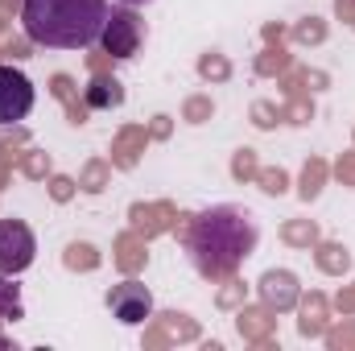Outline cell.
<instances>
[{
	"instance_id": "1",
	"label": "cell",
	"mask_w": 355,
	"mask_h": 351,
	"mask_svg": "<svg viewBox=\"0 0 355 351\" xmlns=\"http://www.w3.org/2000/svg\"><path fill=\"white\" fill-rule=\"evenodd\" d=\"M257 240H261L257 215L236 203H215V207L190 215V223L182 228V248L194 264V273L207 281L236 277L244 261L257 252Z\"/></svg>"
},
{
	"instance_id": "2",
	"label": "cell",
	"mask_w": 355,
	"mask_h": 351,
	"mask_svg": "<svg viewBox=\"0 0 355 351\" xmlns=\"http://www.w3.org/2000/svg\"><path fill=\"white\" fill-rule=\"evenodd\" d=\"M107 21V0H25L21 25L33 46L46 50H87L99 42Z\"/></svg>"
},
{
	"instance_id": "3",
	"label": "cell",
	"mask_w": 355,
	"mask_h": 351,
	"mask_svg": "<svg viewBox=\"0 0 355 351\" xmlns=\"http://www.w3.org/2000/svg\"><path fill=\"white\" fill-rule=\"evenodd\" d=\"M145 42V21L120 4V8H107V21H103V33H99V46L112 54V58H132Z\"/></svg>"
},
{
	"instance_id": "4",
	"label": "cell",
	"mask_w": 355,
	"mask_h": 351,
	"mask_svg": "<svg viewBox=\"0 0 355 351\" xmlns=\"http://www.w3.org/2000/svg\"><path fill=\"white\" fill-rule=\"evenodd\" d=\"M37 257V240L25 219H0V273L17 277Z\"/></svg>"
},
{
	"instance_id": "5",
	"label": "cell",
	"mask_w": 355,
	"mask_h": 351,
	"mask_svg": "<svg viewBox=\"0 0 355 351\" xmlns=\"http://www.w3.org/2000/svg\"><path fill=\"white\" fill-rule=\"evenodd\" d=\"M33 83L17 67H0V124H17L33 112Z\"/></svg>"
},
{
	"instance_id": "6",
	"label": "cell",
	"mask_w": 355,
	"mask_h": 351,
	"mask_svg": "<svg viewBox=\"0 0 355 351\" xmlns=\"http://www.w3.org/2000/svg\"><path fill=\"white\" fill-rule=\"evenodd\" d=\"M107 310H112V318H120L124 327H141V323L153 314V293H149V285H141V281H120V285H112V293H107Z\"/></svg>"
},
{
	"instance_id": "7",
	"label": "cell",
	"mask_w": 355,
	"mask_h": 351,
	"mask_svg": "<svg viewBox=\"0 0 355 351\" xmlns=\"http://www.w3.org/2000/svg\"><path fill=\"white\" fill-rule=\"evenodd\" d=\"M21 314H25V306H21V289L12 285L8 273H0V323H17Z\"/></svg>"
},
{
	"instance_id": "8",
	"label": "cell",
	"mask_w": 355,
	"mask_h": 351,
	"mask_svg": "<svg viewBox=\"0 0 355 351\" xmlns=\"http://www.w3.org/2000/svg\"><path fill=\"white\" fill-rule=\"evenodd\" d=\"M124 99V91H120V83L116 79H95L87 87V103L91 108H116Z\"/></svg>"
},
{
	"instance_id": "9",
	"label": "cell",
	"mask_w": 355,
	"mask_h": 351,
	"mask_svg": "<svg viewBox=\"0 0 355 351\" xmlns=\"http://www.w3.org/2000/svg\"><path fill=\"white\" fill-rule=\"evenodd\" d=\"M120 4H128V8H141V4H153V0H120Z\"/></svg>"
}]
</instances>
